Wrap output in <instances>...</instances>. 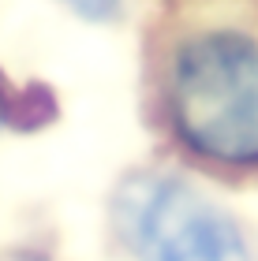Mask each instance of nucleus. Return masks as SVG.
<instances>
[{
    "label": "nucleus",
    "mask_w": 258,
    "mask_h": 261,
    "mask_svg": "<svg viewBox=\"0 0 258 261\" xmlns=\"http://www.w3.org/2000/svg\"><path fill=\"white\" fill-rule=\"evenodd\" d=\"M116 228L138 261H247L240 228L172 175H138L116 194Z\"/></svg>",
    "instance_id": "obj_2"
},
{
    "label": "nucleus",
    "mask_w": 258,
    "mask_h": 261,
    "mask_svg": "<svg viewBox=\"0 0 258 261\" xmlns=\"http://www.w3.org/2000/svg\"><path fill=\"white\" fill-rule=\"evenodd\" d=\"M56 112V105L49 97L45 86H27V90H15L8 79H0V123H15V127H41L49 123Z\"/></svg>",
    "instance_id": "obj_3"
},
{
    "label": "nucleus",
    "mask_w": 258,
    "mask_h": 261,
    "mask_svg": "<svg viewBox=\"0 0 258 261\" xmlns=\"http://www.w3.org/2000/svg\"><path fill=\"white\" fill-rule=\"evenodd\" d=\"M72 11H79L83 19H93V22H105V19H116L124 0H64Z\"/></svg>",
    "instance_id": "obj_4"
},
{
    "label": "nucleus",
    "mask_w": 258,
    "mask_h": 261,
    "mask_svg": "<svg viewBox=\"0 0 258 261\" xmlns=\"http://www.w3.org/2000/svg\"><path fill=\"white\" fill-rule=\"evenodd\" d=\"M172 120L214 161L258 164V49L240 34L187 41L172 67Z\"/></svg>",
    "instance_id": "obj_1"
}]
</instances>
